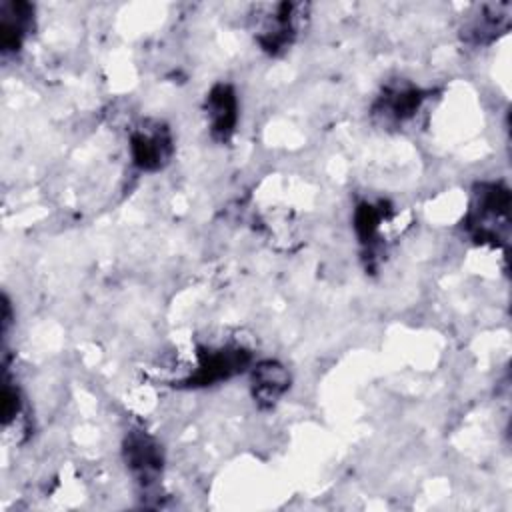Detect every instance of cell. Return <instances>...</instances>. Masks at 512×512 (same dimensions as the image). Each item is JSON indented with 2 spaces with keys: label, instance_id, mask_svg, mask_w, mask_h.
I'll use <instances>...</instances> for the list:
<instances>
[{
  "label": "cell",
  "instance_id": "obj_1",
  "mask_svg": "<svg viewBox=\"0 0 512 512\" xmlns=\"http://www.w3.org/2000/svg\"><path fill=\"white\" fill-rule=\"evenodd\" d=\"M510 190L502 182H480L464 214V230L476 244L502 246L510 236Z\"/></svg>",
  "mask_w": 512,
  "mask_h": 512
},
{
  "label": "cell",
  "instance_id": "obj_2",
  "mask_svg": "<svg viewBox=\"0 0 512 512\" xmlns=\"http://www.w3.org/2000/svg\"><path fill=\"white\" fill-rule=\"evenodd\" d=\"M304 6L294 2H278L260 6L256 12L254 36L260 48L268 54H280L292 46L300 20L304 16Z\"/></svg>",
  "mask_w": 512,
  "mask_h": 512
},
{
  "label": "cell",
  "instance_id": "obj_3",
  "mask_svg": "<svg viewBox=\"0 0 512 512\" xmlns=\"http://www.w3.org/2000/svg\"><path fill=\"white\" fill-rule=\"evenodd\" d=\"M130 158L142 172L162 170L174 152L172 132L158 120H144L130 132Z\"/></svg>",
  "mask_w": 512,
  "mask_h": 512
},
{
  "label": "cell",
  "instance_id": "obj_4",
  "mask_svg": "<svg viewBox=\"0 0 512 512\" xmlns=\"http://www.w3.org/2000/svg\"><path fill=\"white\" fill-rule=\"evenodd\" d=\"M250 364V352L242 346L204 348L198 352L194 372L186 378L188 386H210L228 380Z\"/></svg>",
  "mask_w": 512,
  "mask_h": 512
},
{
  "label": "cell",
  "instance_id": "obj_5",
  "mask_svg": "<svg viewBox=\"0 0 512 512\" xmlns=\"http://www.w3.org/2000/svg\"><path fill=\"white\" fill-rule=\"evenodd\" d=\"M122 452L132 478L144 490L156 486V482L162 476V464H164L160 444L144 430H132L124 440Z\"/></svg>",
  "mask_w": 512,
  "mask_h": 512
},
{
  "label": "cell",
  "instance_id": "obj_6",
  "mask_svg": "<svg viewBox=\"0 0 512 512\" xmlns=\"http://www.w3.org/2000/svg\"><path fill=\"white\" fill-rule=\"evenodd\" d=\"M426 98H428V92L420 90L414 84H408V82L390 84L376 98L374 116L388 126H400L418 114Z\"/></svg>",
  "mask_w": 512,
  "mask_h": 512
},
{
  "label": "cell",
  "instance_id": "obj_7",
  "mask_svg": "<svg viewBox=\"0 0 512 512\" xmlns=\"http://www.w3.org/2000/svg\"><path fill=\"white\" fill-rule=\"evenodd\" d=\"M204 114L210 128V134L218 142H226L238 122V98L230 84H216L206 94Z\"/></svg>",
  "mask_w": 512,
  "mask_h": 512
},
{
  "label": "cell",
  "instance_id": "obj_8",
  "mask_svg": "<svg viewBox=\"0 0 512 512\" xmlns=\"http://www.w3.org/2000/svg\"><path fill=\"white\" fill-rule=\"evenodd\" d=\"M34 8L28 2H0V50L14 54L32 28Z\"/></svg>",
  "mask_w": 512,
  "mask_h": 512
},
{
  "label": "cell",
  "instance_id": "obj_9",
  "mask_svg": "<svg viewBox=\"0 0 512 512\" xmlns=\"http://www.w3.org/2000/svg\"><path fill=\"white\" fill-rule=\"evenodd\" d=\"M510 4H484L466 22L464 38L472 44H488L510 26Z\"/></svg>",
  "mask_w": 512,
  "mask_h": 512
},
{
  "label": "cell",
  "instance_id": "obj_10",
  "mask_svg": "<svg viewBox=\"0 0 512 512\" xmlns=\"http://www.w3.org/2000/svg\"><path fill=\"white\" fill-rule=\"evenodd\" d=\"M290 386L288 370L276 360H262L252 366V394L260 406H274Z\"/></svg>",
  "mask_w": 512,
  "mask_h": 512
},
{
  "label": "cell",
  "instance_id": "obj_11",
  "mask_svg": "<svg viewBox=\"0 0 512 512\" xmlns=\"http://www.w3.org/2000/svg\"><path fill=\"white\" fill-rule=\"evenodd\" d=\"M388 220L384 202H360L354 210V232L366 254H372L382 240V224Z\"/></svg>",
  "mask_w": 512,
  "mask_h": 512
},
{
  "label": "cell",
  "instance_id": "obj_12",
  "mask_svg": "<svg viewBox=\"0 0 512 512\" xmlns=\"http://www.w3.org/2000/svg\"><path fill=\"white\" fill-rule=\"evenodd\" d=\"M20 392L18 388L8 380V374L4 376V386H2V422L8 426L18 414H20Z\"/></svg>",
  "mask_w": 512,
  "mask_h": 512
}]
</instances>
